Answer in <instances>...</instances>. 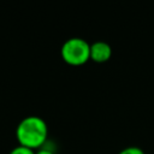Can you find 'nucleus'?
I'll list each match as a JSON object with an SVG mask.
<instances>
[{"instance_id":"f257e3e1","label":"nucleus","mask_w":154,"mask_h":154,"mask_svg":"<svg viewBox=\"0 0 154 154\" xmlns=\"http://www.w3.org/2000/svg\"><path fill=\"white\" fill-rule=\"evenodd\" d=\"M48 129L46 122L36 116H29L20 120L16 129V136L19 146L29 149H37L47 140Z\"/></svg>"},{"instance_id":"f03ea898","label":"nucleus","mask_w":154,"mask_h":154,"mask_svg":"<svg viewBox=\"0 0 154 154\" xmlns=\"http://www.w3.org/2000/svg\"><path fill=\"white\" fill-rule=\"evenodd\" d=\"M60 53L66 64L79 66L90 59V45L83 38L72 37L64 42Z\"/></svg>"},{"instance_id":"7ed1b4c3","label":"nucleus","mask_w":154,"mask_h":154,"mask_svg":"<svg viewBox=\"0 0 154 154\" xmlns=\"http://www.w3.org/2000/svg\"><path fill=\"white\" fill-rule=\"evenodd\" d=\"M112 55V48L103 41H97L90 45V59L95 63H105Z\"/></svg>"},{"instance_id":"20e7f679","label":"nucleus","mask_w":154,"mask_h":154,"mask_svg":"<svg viewBox=\"0 0 154 154\" xmlns=\"http://www.w3.org/2000/svg\"><path fill=\"white\" fill-rule=\"evenodd\" d=\"M118 154H144V152H143L140 147L131 146V147L124 148V149H123V150H120Z\"/></svg>"},{"instance_id":"39448f33","label":"nucleus","mask_w":154,"mask_h":154,"mask_svg":"<svg viewBox=\"0 0 154 154\" xmlns=\"http://www.w3.org/2000/svg\"><path fill=\"white\" fill-rule=\"evenodd\" d=\"M10 154H35L32 149H29L26 147H23V146H17L16 148H13L11 150Z\"/></svg>"},{"instance_id":"423d86ee","label":"nucleus","mask_w":154,"mask_h":154,"mask_svg":"<svg viewBox=\"0 0 154 154\" xmlns=\"http://www.w3.org/2000/svg\"><path fill=\"white\" fill-rule=\"evenodd\" d=\"M35 154H54V153L51 152V150H48V149H40V150L36 152Z\"/></svg>"}]
</instances>
